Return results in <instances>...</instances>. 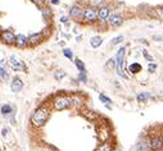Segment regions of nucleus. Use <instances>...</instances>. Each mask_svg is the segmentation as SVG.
Segmentation results:
<instances>
[{
  "label": "nucleus",
  "mask_w": 163,
  "mask_h": 151,
  "mask_svg": "<svg viewBox=\"0 0 163 151\" xmlns=\"http://www.w3.org/2000/svg\"><path fill=\"white\" fill-rule=\"evenodd\" d=\"M49 109L46 106H40L37 108L36 110L32 113L31 115V123H32V126L36 127V128H41L45 126V123L48 122L49 119Z\"/></svg>",
  "instance_id": "f257e3e1"
},
{
  "label": "nucleus",
  "mask_w": 163,
  "mask_h": 151,
  "mask_svg": "<svg viewBox=\"0 0 163 151\" xmlns=\"http://www.w3.org/2000/svg\"><path fill=\"white\" fill-rule=\"evenodd\" d=\"M125 58H126V48L125 46H121L118 50H117V54H116V71H117V74L122 78L127 79L129 76L125 73L124 71V64H125Z\"/></svg>",
  "instance_id": "f03ea898"
},
{
  "label": "nucleus",
  "mask_w": 163,
  "mask_h": 151,
  "mask_svg": "<svg viewBox=\"0 0 163 151\" xmlns=\"http://www.w3.org/2000/svg\"><path fill=\"white\" fill-rule=\"evenodd\" d=\"M149 140H150L152 151H163V133L162 132L149 134Z\"/></svg>",
  "instance_id": "7ed1b4c3"
},
{
  "label": "nucleus",
  "mask_w": 163,
  "mask_h": 151,
  "mask_svg": "<svg viewBox=\"0 0 163 151\" xmlns=\"http://www.w3.org/2000/svg\"><path fill=\"white\" fill-rule=\"evenodd\" d=\"M73 104H72V98H68V96H59L54 100V109L58 112L60 110H64V109H68L71 108Z\"/></svg>",
  "instance_id": "20e7f679"
},
{
  "label": "nucleus",
  "mask_w": 163,
  "mask_h": 151,
  "mask_svg": "<svg viewBox=\"0 0 163 151\" xmlns=\"http://www.w3.org/2000/svg\"><path fill=\"white\" fill-rule=\"evenodd\" d=\"M82 21L85 22H97L98 21V9L95 7H87L84 9V14H82Z\"/></svg>",
  "instance_id": "39448f33"
},
{
  "label": "nucleus",
  "mask_w": 163,
  "mask_h": 151,
  "mask_svg": "<svg viewBox=\"0 0 163 151\" xmlns=\"http://www.w3.org/2000/svg\"><path fill=\"white\" fill-rule=\"evenodd\" d=\"M135 151H152L150 148V140H149V134L141 136L135 145Z\"/></svg>",
  "instance_id": "423d86ee"
},
{
  "label": "nucleus",
  "mask_w": 163,
  "mask_h": 151,
  "mask_svg": "<svg viewBox=\"0 0 163 151\" xmlns=\"http://www.w3.org/2000/svg\"><path fill=\"white\" fill-rule=\"evenodd\" d=\"M107 22L111 27H113V28H118V27H121L125 23V18H124V16H121L119 13H112Z\"/></svg>",
  "instance_id": "0eeeda50"
},
{
  "label": "nucleus",
  "mask_w": 163,
  "mask_h": 151,
  "mask_svg": "<svg viewBox=\"0 0 163 151\" xmlns=\"http://www.w3.org/2000/svg\"><path fill=\"white\" fill-rule=\"evenodd\" d=\"M112 14V8L109 5H102L99 9H98V19L100 22H107L109 16Z\"/></svg>",
  "instance_id": "6e6552de"
},
{
  "label": "nucleus",
  "mask_w": 163,
  "mask_h": 151,
  "mask_svg": "<svg viewBox=\"0 0 163 151\" xmlns=\"http://www.w3.org/2000/svg\"><path fill=\"white\" fill-rule=\"evenodd\" d=\"M0 37H2V40L4 41L5 44L12 45V44H14V43H16V35L13 33L12 31H8V30L2 31V33H0Z\"/></svg>",
  "instance_id": "1a4fd4ad"
},
{
  "label": "nucleus",
  "mask_w": 163,
  "mask_h": 151,
  "mask_svg": "<svg viewBox=\"0 0 163 151\" xmlns=\"http://www.w3.org/2000/svg\"><path fill=\"white\" fill-rule=\"evenodd\" d=\"M10 67L13 68V71H23L24 64L19 59L18 55H12L10 57Z\"/></svg>",
  "instance_id": "9d476101"
},
{
  "label": "nucleus",
  "mask_w": 163,
  "mask_h": 151,
  "mask_svg": "<svg viewBox=\"0 0 163 151\" xmlns=\"http://www.w3.org/2000/svg\"><path fill=\"white\" fill-rule=\"evenodd\" d=\"M14 45H16L17 48H19V49L26 48L27 45H29V37L24 36L23 33L16 35V43H14Z\"/></svg>",
  "instance_id": "9b49d317"
},
{
  "label": "nucleus",
  "mask_w": 163,
  "mask_h": 151,
  "mask_svg": "<svg viewBox=\"0 0 163 151\" xmlns=\"http://www.w3.org/2000/svg\"><path fill=\"white\" fill-rule=\"evenodd\" d=\"M82 14H84V9L78 7V5H72L71 9H70V17L73 18V19H80L82 18Z\"/></svg>",
  "instance_id": "f8f14e48"
},
{
  "label": "nucleus",
  "mask_w": 163,
  "mask_h": 151,
  "mask_svg": "<svg viewBox=\"0 0 163 151\" xmlns=\"http://www.w3.org/2000/svg\"><path fill=\"white\" fill-rule=\"evenodd\" d=\"M23 88V82L19 77H13L12 82H10V90L13 92H19Z\"/></svg>",
  "instance_id": "ddd939ff"
},
{
  "label": "nucleus",
  "mask_w": 163,
  "mask_h": 151,
  "mask_svg": "<svg viewBox=\"0 0 163 151\" xmlns=\"http://www.w3.org/2000/svg\"><path fill=\"white\" fill-rule=\"evenodd\" d=\"M127 71L130 72V74H138V73H140V72L143 71V67H141L140 63L134 62V63H131V64L129 65Z\"/></svg>",
  "instance_id": "4468645a"
},
{
  "label": "nucleus",
  "mask_w": 163,
  "mask_h": 151,
  "mask_svg": "<svg viewBox=\"0 0 163 151\" xmlns=\"http://www.w3.org/2000/svg\"><path fill=\"white\" fill-rule=\"evenodd\" d=\"M43 41V33L37 32V33H32L31 36H29V44L30 45H37Z\"/></svg>",
  "instance_id": "2eb2a0df"
},
{
  "label": "nucleus",
  "mask_w": 163,
  "mask_h": 151,
  "mask_svg": "<svg viewBox=\"0 0 163 151\" xmlns=\"http://www.w3.org/2000/svg\"><path fill=\"white\" fill-rule=\"evenodd\" d=\"M150 98H152V93H149V92H146V91L139 92V93L136 95V100H138V103H140V104L146 103Z\"/></svg>",
  "instance_id": "dca6fc26"
},
{
  "label": "nucleus",
  "mask_w": 163,
  "mask_h": 151,
  "mask_svg": "<svg viewBox=\"0 0 163 151\" xmlns=\"http://www.w3.org/2000/svg\"><path fill=\"white\" fill-rule=\"evenodd\" d=\"M102 44H103V38H102L100 36H94V37L90 38V45H91V48H94V49H98Z\"/></svg>",
  "instance_id": "f3484780"
},
{
  "label": "nucleus",
  "mask_w": 163,
  "mask_h": 151,
  "mask_svg": "<svg viewBox=\"0 0 163 151\" xmlns=\"http://www.w3.org/2000/svg\"><path fill=\"white\" fill-rule=\"evenodd\" d=\"M99 100L104 104V105H112V99H109V98H108V96H105L104 93H100L99 95Z\"/></svg>",
  "instance_id": "a211bd4d"
},
{
  "label": "nucleus",
  "mask_w": 163,
  "mask_h": 151,
  "mask_svg": "<svg viewBox=\"0 0 163 151\" xmlns=\"http://www.w3.org/2000/svg\"><path fill=\"white\" fill-rule=\"evenodd\" d=\"M116 58H111V59H108L107 63H105V67L108 68V69H116Z\"/></svg>",
  "instance_id": "6ab92c4d"
},
{
  "label": "nucleus",
  "mask_w": 163,
  "mask_h": 151,
  "mask_svg": "<svg viewBox=\"0 0 163 151\" xmlns=\"http://www.w3.org/2000/svg\"><path fill=\"white\" fill-rule=\"evenodd\" d=\"M0 112H2L3 115H8V114L12 113V106L8 105V104H5V105H3L2 108H0Z\"/></svg>",
  "instance_id": "aec40b11"
},
{
  "label": "nucleus",
  "mask_w": 163,
  "mask_h": 151,
  "mask_svg": "<svg viewBox=\"0 0 163 151\" xmlns=\"http://www.w3.org/2000/svg\"><path fill=\"white\" fill-rule=\"evenodd\" d=\"M75 65L77 67V69L80 72H85V64H84V62H81L78 58L75 59Z\"/></svg>",
  "instance_id": "412c9836"
},
{
  "label": "nucleus",
  "mask_w": 163,
  "mask_h": 151,
  "mask_svg": "<svg viewBox=\"0 0 163 151\" xmlns=\"http://www.w3.org/2000/svg\"><path fill=\"white\" fill-rule=\"evenodd\" d=\"M97 151H113V148H112V146L109 145V143H102L98 148H97Z\"/></svg>",
  "instance_id": "4be33fe9"
},
{
  "label": "nucleus",
  "mask_w": 163,
  "mask_h": 151,
  "mask_svg": "<svg viewBox=\"0 0 163 151\" xmlns=\"http://www.w3.org/2000/svg\"><path fill=\"white\" fill-rule=\"evenodd\" d=\"M157 69H158V65H157L154 62H152V63L148 64V72H149V73H154V72H157Z\"/></svg>",
  "instance_id": "5701e85b"
},
{
  "label": "nucleus",
  "mask_w": 163,
  "mask_h": 151,
  "mask_svg": "<svg viewBox=\"0 0 163 151\" xmlns=\"http://www.w3.org/2000/svg\"><path fill=\"white\" fill-rule=\"evenodd\" d=\"M124 38H125V37L122 36V35H119V36H116V37L112 40V43H111V44H112V45H119V44L122 43V41H124Z\"/></svg>",
  "instance_id": "b1692460"
},
{
  "label": "nucleus",
  "mask_w": 163,
  "mask_h": 151,
  "mask_svg": "<svg viewBox=\"0 0 163 151\" xmlns=\"http://www.w3.org/2000/svg\"><path fill=\"white\" fill-rule=\"evenodd\" d=\"M105 2V0H90V4H91V7H102L103 5V3Z\"/></svg>",
  "instance_id": "393cba45"
},
{
  "label": "nucleus",
  "mask_w": 163,
  "mask_h": 151,
  "mask_svg": "<svg viewBox=\"0 0 163 151\" xmlns=\"http://www.w3.org/2000/svg\"><path fill=\"white\" fill-rule=\"evenodd\" d=\"M143 57L149 62V63H152V62H154V58L150 55V54H149L146 50H143Z\"/></svg>",
  "instance_id": "a878e982"
},
{
  "label": "nucleus",
  "mask_w": 163,
  "mask_h": 151,
  "mask_svg": "<svg viewBox=\"0 0 163 151\" xmlns=\"http://www.w3.org/2000/svg\"><path fill=\"white\" fill-rule=\"evenodd\" d=\"M0 77H2L3 79H8L9 78V74L7 73V71L4 69V67L0 65Z\"/></svg>",
  "instance_id": "bb28decb"
},
{
  "label": "nucleus",
  "mask_w": 163,
  "mask_h": 151,
  "mask_svg": "<svg viewBox=\"0 0 163 151\" xmlns=\"http://www.w3.org/2000/svg\"><path fill=\"white\" fill-rule=\"evenodd\" d=\"M63 54H64V57H66V58H68V59H72V57H73V55H72V50H71V49H64V50H63Z\"/></svg>",
  "instance_id": "cd10ccee"
},
{
  "label": "nucleus",
  "mask_w": 163,
  "mask_h": 151,
  "mask_svg": "<svg viewBox=\"0 0 163 151\" xmlns=\"http://www.w3.org/2000/svg\"><path fill=\"white\" fill-rule=\"evenodd\" d=\"M78 81L82 82V83H85V82L87 81V77L85 74V72H80V76H78Z\"/></svg>",
  "instance_id": "c85d7f7f"
},
{
  "label": "nucleus",
  "mask_w": 163,
  "mask_h": 151,
  "mask_svg": "<svg viewBox=\"0 0 163 151\" xmlns=\"http://www.w3.org/2000/svg\"><path fill=\"white\" fill-rule=\"evenodd\" d=\"M63 77H66V73H64L63 71H58V72L55 73V79L59 81V79H62Z\"/></svg>",
  "instance_id": "c756f323"
},
{
  "label": "nucleus",
  "mask_w": 163,
  "mask_h": 151,
  "mask_svg": "<svg viewBox=\"0 0 163 151\" xmlns=\"http://www.w3.org/2000/svg\"><path fill=\"white\" fill-rule=\"evenodd\" d=\"M60 22H62V23H67V22H68V17H67V16L60 17Z\"/></svg>",
  "instance_id": "7c9ffc66"
},
{
  "label": "nucleus",
  "mask_w": 163,
  "mask_h": 151,
  "mask_svg": "<svg viewBox=\"0 0 163 151\" xmlns=\"http://www.w3.org/2000/svg\"><path fill=\"white\" fill-rule=\"evenodd\" d=\"M157 12H158V14H159V17H160L162 19H163V8H160V9H159V10H157Z\"/></svg>",
  "instance_id": "2f4dec72"
},
{
  "label": "nucleus",
  "mask_w": 163,
  "mask_h": 151,
  "mask_svg": "<svg viewBox=\"0 0 163 151\" xmlns=\"http://www.w3.org/2000/svg\"><path fill=\"white\" fill-rule=\"evenodd\" d=\"M51 4H55V5H58V4H59V0H51Z\"/></svg>",
  "instance_id": "473e14b6"
},
{
  "label": "nucleus",
  "mask_w": 163,
  "mask_h": 151,
  "mask_svg": "<svg viewBox=\"0 0 163 151\" xmlns=\"http://www.w3.org/2000/svg\"><path fill=\"white\" fill-rule=\"evenodd\" d=\"M7 132H8V129H7V128L2 129V134H3V136H5V134H7Z\"/></svg>",
  "instance_id": "72a5a7b5"
},
{
  "label": "nucleus",
  "mask_w": 163,
  "mask_h": 151,
  "mask_svg": "<svg viewBox=\"0 0 163 151\" xmlns=\"http://www.w3.org/2000/svg\"><path fill=\"white\" fill-rule=\"evenodd\" d=\"M153 40H162V36H153Z\"/></svg>",
  "instance_id": "f704fd0d"
},
{
  "label": "nucleus",
  "mask_w": 163,
  "mask_h": 151,
  "mask_svg": "<svg viewBox=\"0 0 163 151\" xmlns=\"http://www.w3.org/2000/svg\"><path fill=\"white\" fill-rule=\"evenodd\" d=\"M139 43H143V44H146V45H148V43H146V40H144V38L139 40Z\"/></svg>",
  "instance_id": "c9c22d12"
}]
</instances>
